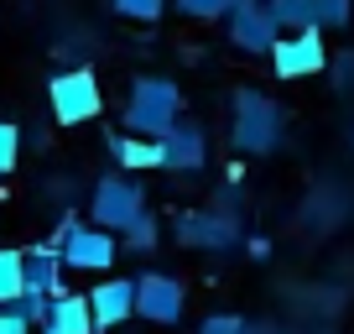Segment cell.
I'll return each instance as SVG.
<instances>
[{
  "label": "cell",
  "mask_w": 354,
  "mask_h": 334,
  "mask_svg": "<svg viewBox=\"0 0 354 334\" xmlns=\"http://www.w3.org/2000/svg\"><path fill=\"white\" fill-rule=\"evenodd\" d=\"M177 121H183V89H177V78L141 73L131 89H125V136L162 141Z\"/></svg>",
  "instance_id": "obj_1"
},
{
  "label": "cell",
  "mask_w": 354,
  "mask_h": 334,
  "mask_svg": "<svg viewBox=\"0 0 354 334\" xmlns=\"http://www.w3.org/2000/svg\"><path fill=\"white\" fill-rule=\"evenodd\" d=\"M234 146L250 157H266L281 146V105L261 89H240L234 94Z\"/></svg>",
  "instance_id": "obj_2"
},
{
  "label": "cell",
  "mask_w": 354,
  "mask_h": 334,
  "mask_svg": "<svg viewBox=\"0 0 354 334\" xmlns=\"http://www.w3.org/2000/svg\"><path fill=\"white\" fill-rule=\"evenodd\" d=\"M47 100H53V121L57 125H84L100 115L104 94H100V78L94 68H68V73L47 78Z\"/></svg>",
  "instance_id": "obj_3"
},
{
  "label": "cell",
  "mask_w": 354,
  "mask_h": 334,
  "mask_svg": "<svg viewBox=\"0 0 354 334\" xmlns=\"http://www.w3.org/2000/svg\"><path fill=\"white\" fill-rule=\"evenodd\" d=\"M88 209H94V225H100V230H131L136 220H141L146 214V188H141V178H125V173H110V178H100L94 183V204H88Z\"/></svg>",
  "instance_id": "obj_4"
},
{
  "label": "cell",
  "mask_w": 354,
  "mask_h": 334,
  "mask_svg": "<svg viewBox=\"0 0 354 334\" xmlns=\"http://www.w3.org/2000/svg\"><path fill=\"white\" fill-rule=\"evenodd\" d=\"M183 308H188V292H183V282L167 277V272H141L136 277V313H141L146 324H177L183 319Z\"/></svg>",
  "instance_id": "obj_5"
},
{
  "label": "cell",
  "mask_w": 354,
  "mask_h": 334,
  "mask_svg": "<svg viewBox=\"0 0 354 334\" xmlns=\"http://www.w3.org/2000/svg\"><path fill=\"white\" fill-rule=\"evenodd\" d=\"M57 256H63L68 272H110L115 256H120V245H115L110 230L78 220L73 230H68V240H63V251H57Z\"/></svg>",
  "instance_id": "obj_6"
},
{
  "label": "cell",
  "mask_w": 354,
  "mask_h": 334,
  "mask_svg": "<svg viewBox=\"0 0 354 334\" xmlns=\"http://www.w3.org/2000/svg\"><path fill=\"white\" fill-rule=\"evenodd\" d=\"M271 68L277 78H313L328 68V47L323 32H281V42L271 47Z\"/></svg>",
  "instance_id": "obj_7"
},
{
  "label": "cell",
  "mask_w": 354,
  "mask_h": 334,
  "mask_svg": "<svg viewBox=\"0 0 354 334\" xmlns=\"http://www.w3.org/2000/svg\"><path fill=\"white\" fill-rule=\"evenodd\" d=\"M230 42L240 53H271L281 42V26H277V16H271L266 0H240L230 11Z\"/></svg>",
  "instance_id": "obj_8"
},
{
  "label": "cell",
  "mask_w": 354,
  "mask_h": 334,
  "mask_svg": "<svg viewBox=\"0 0 354 334\" xmlns=\"http://www.w3.org/2000/svg\"><path fill=\"white\" fill-rule=\"evenodd\" d=\"M177 240L193 245V251H224V245L240 240V220L234 209H198V214H183L177 220Z\"/></svg>",
  "instance_id": "obj_9"
},
{
  "label": "cell",
  "mask_w": 354,
  "mask_h": 334,
  "mask_svg": "<svg viewBox=\"0 0 354 334\" xmlns=\"http://www.w3.org/2000/svg\"><path fill=\"white\" fill-rule=\"evenodd\" d=\"M88 298V313H94V329H120L136 313V277H104Z\"/></svg>",
  "instance_id": "obj_10"
},
{
  "label": "cell",
  "mask_w": 354,
  "mask_h": 334,
  "mask_svg": "<svg viewBox=\"0 0 354 334\" xmlns=\"http://www.w3.org/2000/svg\"><path fill=\"white\" fill-rule=\"evenodd\" d=\"M162 152H167V167H172V173H198V167L209 162V141H203V131L193 121H177L172 131L162 136Z\"/></svg>",
  "instance_id": "obj_11"
},
{
  "label": "cell",
  "mask_w": 354,
  "mask_h": 334,
  "mask_svg": "<svg viewBox=\"0 0 354 334\" xmlns=\"http://www.w3.org/2000/svg\"><path fill=\"white\" fill-rule=\"evenodd\" d=\"M21 256H26V288L21 292H37V298H63V256H57V251H47V245L42 240H37L32 245V251H21Z\"/></svg>",
  "instance_id": "obj_12"
},
{
  "label": "cell",
  "mask_w": 354,
  "mask_h": 334,
  "mask_svg": "<svg viewBox=\"0 0 354 334\" xmlns=\"http://www.w3.org/2000/svg\"><path fill=\"white\" fill-rule=\"evenodd\" d=\"M37 334H94V313H88V298L84 292H63L47 313V324Z\"/></svg>",
  "instance_id": "obj_13"
},
{
  "label": "cell",
  "mask_w": 354,
  "mask_h": 334,
  "mask_svg": "<svg viewBox=\"0 0 354 334\" xmlns=\"http://www.w3.org/2000/svg\"><path fill=\"white\" fill-rule=\"evenodd\" d=\"M110 152H115V162L131 167V173H146V167H167L162 141H146V136H110Z\"/></svg>",
  "instance_id": "obj_14"
},
{
  "label": "cell",
  "mask_w": 354,
  "mask_h": 334,
  "mask_svg": "<svg viewBox=\"0 0 354 334\" xmlns=\"http://www.w3.org/2000/svg\"><path fill=\"white\" fill-rule=\"evenodd\" d=\"M281 32H318V0H266Z\"/></svg>",
  "instance_id": "obj_15"
},
{
  "label": "cell",
  "mask_w": 354,
  "mask_h": 334,
  "mask_svg": "<svg viewBox=\"0 0 354 334\" xmlns=\"http://www.w3.org/2000/svg\"><path fill=\"white\" fill-rule=\"evenodd\" d=\"M26 288V256L11 251V245H0V308H11Z\"/></svg>",
  "instance_id": "obj_16"
},
{
  "label": "cell",
  "mask_w": 354,
  "mask_h": 334,
  "mask_svg": "<svg viewBox=\"0 0 354 334\" xmlns=\"http://www.w3.org/2000/svg\"><path fill=\"white\" fill-rule=\"evenodd\" d=\"M240 6V0H177V11L183 16H198V21H230V11Z\"/></svg>",
  "instance_id": "obj_17"
},
{
  "label": "cell",
  "mask_w": 354,
  "mask_h": 334,
  "mask_svg": "<svg viewBox=\"0 0 354 334\" xmlns=\"http://www.w3.org/2000/svg\"><path fill=\"white\" fill-rule=\"evenodd\" d=\"M156 240H162V230H156V214L146 209L141 220L125 230V245H131V251H156Z\"/></svg>",
  "instance_id": "obj_18"
},
{
  "label": "cell",
  "mask_w": 354,
  "mask_h": 334,
  "mask_svg": "<svg viewBox=\"0 0 354 334\" xmlns=\"http://www.w3.org/2000/svg\"><path fill=\"white\" fill-rule=\"evenodd\" d=\"M11 308H16V319H26L32 329H42V324H47V313H53V298H37V292H21V298H16Z\"/></svg>",
  "instance_id": "obj_19"
},
{
  "label": "cell",
  "mask_w": 354,
  "mask_h": 334,
  "mask_svg": "<svg viewBox=\"0 0 354 334\" xmlns=\"http://www.w3.org/2000/svg\"><path fill=\"white\" fill-rule=\"evenodd\" d=\"M16 157H21V131L11 121H0V178H11Z\"/></svg>",
  "instance_id": "obj_20"
},
{
  "label": "cell",
  "mask_w": 354,
  "mask_h": 334,
  "mask_svg": "<svg viewBox=\"0 0 354 334\" xmlns=\"http://www.w3.org/2000/svg\"><path fill=\"white\" fill-rule=\"evenodd\" d=\"M349 16H354V0H318V32L349 26Z\"/></svg>",
  "instance_id": "obj_21"
},
{
  "label": "cell",
  "mask_w": 354,
  "mask_h": 334,
  "mask_svg": "<svg viewBox=\"0 0 354 334\" xmlns=\"http://www.w3.org/2000/svg\"><path fill=\"white\" fill-rule=\"evenodd\" d=\"M115 11H120L125 21H156V16L167 11V0H115Z\"/></svg>",
  "instance_id": "obj_22"
},
{
  "label": "cell",
  "mask_w": 354,
  "mask_h": 334,
  "mask_svg": "<svg viewBox=\"0 0 354 334\" xmlns=\"http://www.w3.org/2000/svg\"><path fill=\"white\" fill-rule=\"evenodd\" d=\"M198 334H245V319L240 313H209L198 324Z\"/></svg>",
  "instance_id": "obj_23"
},
{
  "label": "cell",
  "mask_w": 354,
  "mask_h": 334,
  "mask_svg": "<svg viewBox=\"0 0 354 334\" xmlns=\"http://www.w3.org/2000/svg\"><path fill=\"white\" fill-rule=\"evenodd\" d=\"M333 89H339V94H354V53L333 63Z\"/></svg>",
  "instance_id": "obj_24"
},
{
  "label": "cell",
  "mask_w": 354,
  "mask_h": 334,
  "mask_svg": "<svg viewBox=\"0 0 354 334\" xmlns=\"http://www.w3.org/2000/svg\"><path fill=\"white\" fill-rule=\"evenodd\" d=\"M0 334H37L26 319H16V308H0Z\"/></svg>",
  "instance_id": "obj_25"
},
{
  "label": "cell",
  "mask_w": 354,
  "mask_h": 334,
  "mask_svg": "<svg viewBox=\"0 0 354 334\" xmlns=\"http://www.w3.org/2000/svg\"><path fill=\"white\" fill-rule=\"evenodd\" d=\"M245 334H277V329H271V324H250V319H245Z\"/></svg>",
  "instance_id": "obj_26"
}]
</instances>
